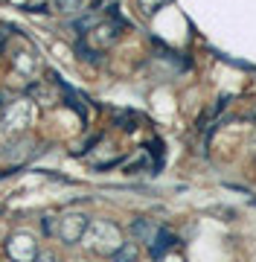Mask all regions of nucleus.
I'll return each mask as SVG.
<instances>
[{
    "label": "nucleus",
    "mask_w": 256,
    "mask_h": 262,
    "mask_svg": "<svg viewBox=\"0 0 256 262\" xmlns=\"http://www.w3.org/2000/svg\"><path fill=\"white\" fill-rule=\"evenodd\" d=\"M85 236H96V242H90V248L99 253H114L120 245H123V239H120V230H117V225H111V222H96V225H87Z\"/></svg>",
    "instance_id": "1"
},
{
    "label": "nucleus",
    "mask_w": 256,
    "mask_h": 262,
    "mask_svg": "<svg viewBox=\"0 0 256 262\" xmlns=\"http://www.w3.org/2000/svg\"><path fill=\"white\" fill-rule=\"evenodd\" d=\"M172 245H175V236L166 233V230H157V236L152 239V256H157V259H160L163 251H169Z\"/></svg>",
    "instance_id": "6"
},
{
    "label": "nucleus",
    "mask_w": 256,
    "mask_h": 262,
    "mask_svg": "<svg viewBox=\"0 0 256 262\" xmlns=\"http://www.w3.org/2000/svg\"><path fill=\"white\" fill-rule=\"evenodd\" d=\"M9 256L15 262H32L38 256V245L32 242L29 233H18V236H12V242H9Z\"/></svg>",
    "instance_id": "3"
},
{
    "label": "nucleus",
    "mask_w": 256,
    "mask_h": 262,
    "mask_svg": "<svg viewBox=\"0 0 256 262\" xmlns=\"http://www.w3.org/2000/svg\"><path fill=\"white\" fill-rule=\"evenodd\" d=\"M111 259H114V262H134V259H137V245H134V242H123L114 253H111Z\"/></svg>",
    "instance_id": "7"
},
{
    "label": "nucleus",
    "mask_w": 256,
    "mask_h": 262,
    "mask_svg": "<svg viewBox=\"0 0 256 262\" xmlns=\"http://www.w3.org/2000/svg\"><path fill=\"white\" fill-rule=\"evenodd\" d=\"M117 29H120V24H111V20L96 24V27L90 29V44H94V47H108V44H114V38L120 35Z\"/></svg>",
    "instance_id": "4"
},
{
    "label": "nucleus",
    "mask_w": 256,
    "mask_h": 262,
    "mask_svg": "<svg viewBox=\"0 0 256 262\" xmlns=\"http://www.w3.org/2000/svg\"><path fill=\"white\" fill-rule=\"evenodd\" d=\"M87 225H90V222H87V215H82V213H67V215H61V219H58L56 236L61 239V242H67V245L82 242V236H85Z\"/></svg>",
    "instance_id": "2"
},
{
    "label": "nucleus",
    "mask_w": 256,
    "mask_h": 262,
    "mask_svg": "<svg viewBox=\"0 0 256 262\" xmlns=\"http://www.w3.org/2000/svg\"><path fill=\"white\" fill-rule=\"evenodd\" d=\"M58 12H64V15H76L82 6H85V0H56Z\"/></svg>",
    "instance_id": "9"
},
{
    "label": "nucleus",
    "mask_w": 256,
    "mask_h": 262,
    "mask_svg": "<svg viewBox=\"0 0 256 262\" xmlns=\"http://www.w3.org/2000/svg\"><path fill=\"white\" fill-rule=\"evenodd\" d=\"M137 6H140L143 15H149V18H152V15H157V12L166 6V0H137Z\"/></svg>",
    "instance_id": "8"
},
{
    "label": "nucleus",
    "mask_w": 256,
    "mask_h": 262,
    "mask_svg": "<svg viewBox=\"0 0 256 262\" xmlns=\"http://www.w3.org/2000/svg\"><path fill=\"white\" fill-rule=\"evenodd\" d=\"M32 262H56V256H53L50 251H44V253H38V256H35Z\"/></svg>",
    "instance_id": "10"
},
{
    "label": "nucleus",
    "mask_w": 256,
    "mask_h": 262,
    "mask_svg": "<svg viewBox=\"0 0 256 262\" xmlns=\"http://www.w3.org/2000/svg\"><path fill=\"white\" fill-rule=\"evenodd\" d=\"M157 230L160 227H154L149 219H134V225H131V233L140 239V242H152L154 236H157Z\"/></svg>",
    "instance_id": "5"
}]
</instances>
